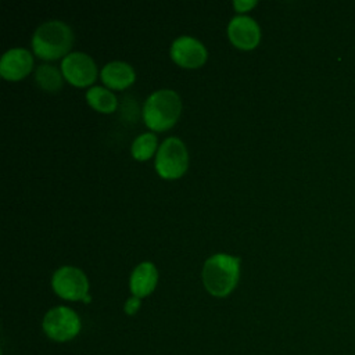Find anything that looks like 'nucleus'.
<instances>
[{
  "instance_id": "423d86ee",
  "label": "nucleus",
  "mask_w": 355,
  "mask_h": 355,
  "mask_svg": "<svg viewBox=\"0 0 355 355\" xmlns=\"http://www.w3.org/2000/svg\"><path fill=\"white\" fill-rule=\"evenodd\" d=\"M51 287L54 293L69 301L82 300L85 302H90L89 291V280L86 275L75 268V266H61L58 268L51 277Z\"/></svg>"
},
{
  "instance_id": "ddd939ff",
  "label": "nucleus",
  "mask_w": 355,
  "mask_h": 355,
  "mask_svg": "<svg viewBox=\"0 0 355 355\" xmlns=\"http://www.w3.org/2000/svg\"><path fill=\"white\" fill-rule=\"evenodd\" d=\"M86 100L87 103L100 112H112L116 108V97L111 90L101 87V86H93L86 92Z\"/></svg>"
},
{
  "instance_id": "2eb2a0df",
  "label": "nucleus",
  "mask_w": 355,
  "mask_h": 355,
  "mask_svg": "<svg viewBox=\"0 0 355 355\" xmlns=\"http://www.w3.org/2000/svg\"><path fill=\"white\" fill-rule=\"evenodd\" d=\"M155 148H157V136L154 133L147 132V133L139 135L133 140L130 151L136 159L144 161V159H148L154 154Z\"/></svg>"
},
{
  "instance_id": "1a4fd4ad",
  "label": "nucleus",
  "mask_w": 355,
  "mask_h": 355,
  "mask_svg": "<svg viewBox=\"0 0 355 355\" xmlns=\"http://www.w3.org/2000/svg\"><path fill=\"white\" fill-rule=\"evenodd\" d=\"M227 35L230 42L239 49H252L258 44L261 31L255 19L248 15L233 17L227 25Z\"/></svg>"
},
{
  "instance_id": "9b49d317",
  "label": "nucleus",
  "mask_w": 355,
  "mask_h": 355,
  "mask_svg": "<svg viewBox=\"0 0 355 355\" xmlns=\"http://www.w3.org/2000/svg\"><path fill=\"white\" fill-rule=\"evenodd\" d=\"M158 282V272L154 263L146 261L139 263L129 279V287L132 291V295H136L139 298H143L153 293Z\"/></svg>"
},
{
  "instance_id": "f3484780",
  "label": "nucleus",
  "mask_w": 355,
  "mask_h": 355,
  "mask_svg": "<svg viewBox=\"0 0 355 355\" xmlns=\"http://www.w3.org/2000/svg\"><path fill=\"white\" fill-rule=\"evenodd\" d=\"M257 4V1H247V0H236L234 3H233V6H234V8L237 10V11H247L248 8H251V7H254Z\"/></svg>"
},
{
  "instance_id": "39448f33",
  "label": "nucleus",
  "mask_w": 355,
  "mask_h": 355,
  "mask_svg": "<svg viewBox=\"0 0 355 355\" xmlns=\"http://www.w3.org/2000/svg\"><path fill=\"white\" fill-rule=\"evenodd\" d=\"M189 155L186 146L178 137H168L162 141L155 157V169L165 179H176L187 169Z\"/></svg>"
},
{
  "instance_id": "9d476101",
  "label": "nucleus",
  "mask_w": 355,
  "mask_h": 355,
  "mask_svg": "<svg viewBox=\"0 0 355 355\" xmlns=\"http://www.w3.org/2000/svg\"><path fill=\"white\" fill-rule=\"evenodd\" d=\"M33 65V57L26 49L7 50L0 60V73L7 80H18L26 76Z\"/></svg>"
},
{
  "instance_id": "20e7f679",
  "label": "nucleus",
  "mask_w": 355,
  "mask_h": 355,
  "mask_svg": "<svg viewBox=\"0 0 355 355\" xmlns=\"http://www.w3.org/2000/svg\"><path fill=\"white\" fill-rule=\"evenodd\" d=\"M44 334L55 343H67L73 340L82 329L79 315L69 306H54L49 309L42 320Z\"/></svg>"
},
{
  "instance_id": "f257e3e1",
  "label": "nucleus",
  "mask_w": 355,
  "mask_h": 355,
  "mask_svg": "<svg viewBox=\"0 0 355 355\" xmlns=\"http://www.w3.org/2000/svg\"><path fill=\"white\" fill-rule=\"evenodd\" d=\"M240 258L229 254H215L202 266V283L215 297H226L239 282Z\"/></svg>"
},
{
  "instance_id": "f03ea898",
  "label": "nucleus",
  "mask_w": 355,
  "mask_h": 355,
  "mask_svg": "<svg viewBox=\"0 0 355 355\" xmlns=\"http://www.w3.org/2000/svg\"><path fill=\"white\" fill-rule=\"evenodd\" d=\"M73 42L71 28L58 19L43 22L37 26L32 37V47L37 57L43 60H57L67 54Z\"/></svg>"
},
{
  "instance_id": "7ed1b4c3",
  "label": "nucleus",
  "mask_w": 355,
  "mask_h": 355,
  "mask_svg": "<svg viewBox=\"0 0 355 355\" xmlns=\"http://www.w3.org/2000/svg\"><path fill=\"white\" fill-rule=\"evenodd\" d=\"M182 101L179 94L171 89H159L151 93L143 107L146 125L153 130H165L179 118Z\"/></svg>"
},
{
  "instance_id": "f8f14e48",
  "label": "nucleus",
  "mask_w": 355,
  "mask_h": 355,
  "mask_svg": "<svg viewBox=\"0 0 355 355\" xmlns=\"http://www.w3.org/2000/svg\"><path fill=\"white\" fill-rule=\"evenodd\" d=\"M101 79L108 87L121 90L135 80V71L125 61H111L103 67Z\"/></svg>"
},
{
  "instance_id": "dca6fc26",
  "label": "nucleus",
  "mask_w": 355,
  "mask_h": 355,
  "mask_svg": "<svg viewBox=\"0 0 355 355\" xmlns=\"http://www.w3.org/2000/svg\"><path fill=\"white\" fill-rule=\"evenodd\" d=\"M140 304H141V300H140L139 297H136V295L129 297V298L126 300L125 305H123L125 313H128V315H135V313L139 311Z\"/></svg>"
},
{
  "instance_id": "0eeeda50",
  "label": "nucleus",
  "mask_w": 355,
  "mask_h": 355,
  "mask_svg": "<svg viewBox=\"0 0 355 355\" xmlns=\"http://www.w3.org/2000/svg\"><path fill=\"white\" fill-rule=\"evenodd\" d=\"M61 71L64 78L75 86H87L97 75L93 58L82 51L67 54L61 62Z\"/></svg>"
},
{
  "instance_id": "6e6552de",
  "label": "nucleus",
  "mask_w": 355,
  "mask_h": 355,
  "mask_svg": "<svg viewBox=\"0 0 355 355\" xmlns=\"http://www.w3.org/2000/svg\"><path fill=\"white\" fill-rule=\"evenodd\" d=\"M172 60L184 68H197L207 60V49L191 36H180L171 46Z\"/></svg>"
},
{
  "instance_id": "4468645a",
  "label": "nucleus",
  "mask_w": 355,
  "mask_h": 355,
  "mask_svg": "<svg viewBox=\"0 0 355 355\" xmlns=\"http://www.w3.org/2000/svg\"><path fill=\"white\" fill-rule=\"evenodd\" d=\"M36 83L46 92H57L62 86V75L54 65L40 64L35 71Z\"/></svg>"
}]
</instances>
